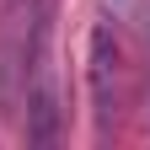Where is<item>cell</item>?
Masks as SVG:
<instances>
[{
  "label": "cell",
  "instance_id": "cell-1",
  "mask_svg": "<svg viewBox=\"0 0 150 150\" xmlns=\"http://www.w3.org/2000/svg\"><path fill=\"white\" fill-rule=\"evenodd\" d=\"M54 43V0H0V107L22 118V91L38 48Z\"/></svg>",
  "mask_w": 150,
  "mask_h": 150
},
{
  "label": "cell",
  "instance_id": "cell-2",
  "mask_svg": "<svg viewBox=\"0 0 150 150\" xmlns=\"http://www.w3.org/2000/svg\"><path fill=\"white\" fill-rule=\"evenodd\" d=\"M86 91H91V129L97 139H107L118 129V102H123V43L107 11L91 16L86 32Z\"/></svg>",
  "mask_w": 150,
  "mask_h": 150
},
{
  "label": "cell",
  "instance_id": "cell-3",
  "mask_svg": "<svg viewBox=\"0 0 150 150\" xmlns=\"http://www.w3.org/2000/svg\"><path fill=\"white\" fill-rule=\"evenodd\" d=\"M112 6H123V0H112Z\"/></svg>",
  "mask_w": 150,
  "mask_h": 150
}]
</instances>
